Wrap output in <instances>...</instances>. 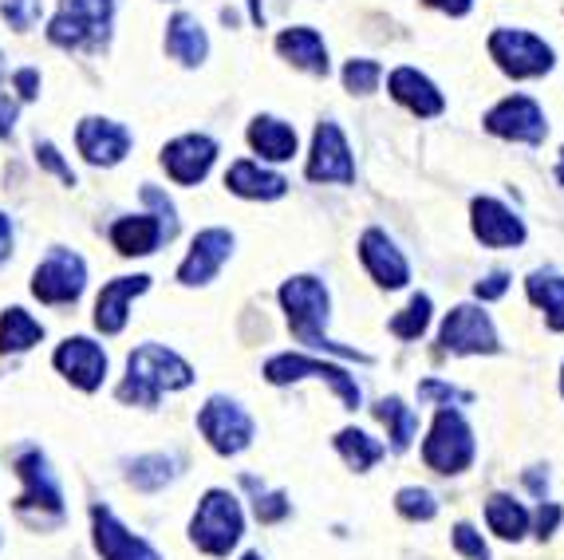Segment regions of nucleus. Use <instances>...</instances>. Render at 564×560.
Wrapping results in <instances>:
<instances>
[{
	"mask_svg": "<svg viewBox=\"0 0 564 560\" xmlns=\"http://www.w3.org/2000/svg\"><path fill=\"white\" fill-rule=\"evenodd\" d=\"M151 289V277H119L111 284H104L99 300H95V327L104 332V336H119L122 327H127V304L131 297Z\"/></svg>",
	"mask_w": 564,
	"mask_h": 560,
	"instance_id": "nucleus-22",
	"label": "nucleus"
},
{
	"mask_svg": "<svg viewBox=\"0 0 564 560\" xmlns=\"http://www.w3.org/2000/svg\"><path fill=\"white\" fill-rule=\"evenodd\" d=\"M12 84H17L20 99H36L40 95V72L36 67H20V72L12 75Z\"/></svg>",
	"mask_w": 564,
	"mask_h": 560,
	"instance_id": "nucleus-45",
	"label": "nucleus"
},
{
	"mask_svg": "<svg viewBox=\"0 0 564 560\" xmlns=\"http://www.w3.org/2000/svg\"><path fill=\"white\" fill-rule=\"evenodd\" d=\"M395 509L406 521H434L438 517V497L423 486H406L395 494Z\"/></svg>",
	"mask_w": 564,
	"mask_h": 560,
	"instance_id": "nucleus-35",
	"label": "nucleus"
},
{
	"mask_svg": "<svg viewBox=\"0 0 564 560\" xmlns=\"http://www.w3.org/2000/svg\"><path fill=\"white\" fill-rule=\"evenodd\" d=\"M281 309L289 316L292 336L301 340L304 347H316V352H332V355H344V359H356V364H367L371 355L356 352V347H344L336 340H328L324 324L332 316V297L324 289V280L316 277H292L281 284Z\"/></svg>",
	"mask_w": 564,
	"mask_h": 560,
	"instance_id": "nucleus-1",
	"label": "nucleus"
},
{
	"mask_svg": "<svg viewBox=\"0 0 564 560\" xmlns=\"http://www.w3.org/2000/svg\"><path fill=\"white\" fill-rule=\"evenodd\" d=\"M304 174L312 182H332V186H351L356 182V159H351V147L339 131V122L324 119L312 134V154Z\"/></svg>",
	"mask_w": 564,
	"mask_h": 560,
	"instance_id": "nucleus-12",
	"label": "nucleus"
},
{
	"mask_svg": "<svg viewBox=\"0 0 564 560\" xmlns=\"http://www.w3.org/2000/svg\"><path fill=\"white\" fill-rule=\"evenodd\" d=\"M217 159V142L209 134H182L162 147V166L178 186H198Z\"/></svg>",
	"mask_w": 564,
	"mask_h": 560,
	"instance_id": "nucleus-16",
	"label": "nucleus"
},
{
	"mask_svg": "<svg viewBox=\"0 0 564 560\" xmlns=\"http://www.w3.org/2000/svg\"><path fill=\"white\" fill-rule=\"evenodd\" d=\"M12 122H17V99L9 91H0V134H9Z\"/></svg>",
	"mask_w": 564,
	"mask_h": 560,
	"instance_id": "nucleus-47",
	"label": "nucleus"
},
{
	"mask_svg": "<svg viewBox=\"0 0 564 560\" xmlns=\"http://www.w3.org/2000/svg\"><path fill=\"white\" fill-rule=\"evenodd\" d=\"M253 514H257V521L261 525H276V521H284V517L292 514V502H289V494H257V502H253Z\"/></svg>",
	"mask_w": 564,
	"mask_h": 560,
	"instance_id": "nucleus-38",
	"label": "nucleus"
},
{
	"mask_svg": "<svg viewBox=\"0 0 564 560\" xmlns=\"http://www.w3.org/2000/svg\"><path fill=\"white\" fill-rule=\"evenodd\" d=\"M431 316H434V304L426 292H419V297H411V304H406L403 312H399L395 320H391V336L399 340H419L431 327Z\"/></svg>",
	"mask_w": 564,
	"mask_h": 560,
	"instance_id": "nucleus-34",
	"label": "nucleus"
},
{
	"mask_svg": "<svg viewBox=\"0 0 564 560\" xmlns=\"http://www.w3.org/2000/svg\"><path fill=\"white\" fill-rule=\"evenodd\" d=\"M556 186H564V147H561V162H556Z\"/></svg>",
	"mask_w": 564,
	"mask_h": 560,
	"instance_id": "nucleus-50",
	"label": "nucleus"
},
{
	"mask_svg": "<svg viewBox=\"0 0 564 560\" xmlns=\"http://www.w3.org/2000/svg\"><path fill=\"white\" fill-rule=\"evenodd\" d=\"M359 261H364V269L371 272L379 289H406V280H411V265H406L403 249L383 229H364V237H359Z\"/></svg>",
	"mask_w": 564,
	"mask_h": 560,
	"instance_id": "nucleus-15",
	"label": "nucleus"
},
{
	"mask_svg": "<svg viewBox=\"0 0 564 560\" xmlns=\"http://www.w3.org/2000/svg\"><path fill=\"white\" fill-rule=\"evenodd\" d=\"M198 430L206 434L209 446L226 457L241 454V450H249V442H253V419H249L234 399H221V395L202 407Z\"/></svg>",
	"mask_w": 564,
	"mask_h": 560,
	"instance_id": "nucleus-13",
	"label": "nucleus"
},
{
	"mask_svg": "<svg viewBox=\"0 0 564 560\" xmlns=\"http://www.w3.org/2000/svg\"><path fill=\"white\" fill-rule=\"evenodd\" d=\"M308 375H312V379H324V384L339 395V402H344L348 411H356L359 402H364L359 384L336 364H324V359H308V355H292V352L289 355H273V359L264 364V379H269L273 387L296 384V379H308Z\"/></svg>",
	"mask_w": 564,
	"mask_h": 560,
	"instance_id": "nucleus-8",
	"label": "nucleus"
},
{
	"mask_svg": "<svg viewBox=\"0 0 564 560\" xmlns=\"http://www.w3.org/2000/svg\"><path fill=\"white\" fill-rule=\"evenodd\" d=\"M226 186H229V194L249 197V202H276V197L289 194V182H284L281 174H273V170H261L257 162H249V159H241V162H234V166H229Z\"/></svg>",
	"mask_w": 564,
	"mask_h": 560,
	"instance_id": "nucleus-25",
	"label": "nucleus"
},
{
	"mask_svg": "<svg viewBox=\"0 0 564 560\" xmlns=\"http://www.w3.org/2000/svg\"><path fill=\"white\" fill-rule=\"evenodd\" d=\"M36 162L44 170H52V174H59V182H64V186H76V170L59 159V150L52 147V142H36Z\"/></svg>",
	"mask_w": 564,
	"mask_h": 560,
	"instance_id": "nucleus-42",
	"label": "nucleus"
},
{
	"mask_svg": "<svg viewBox=\"0 0 564 560\" xmlns=\"http://www.w3.org/2000/svg\"><path fill=\"white\" fill-rule=\"evenodd\" d=\"M419 399L443 402V407H451V402H474V395L462 391V387L443 384V379H423V384H419Z\"/></svg>",
	"mask_w": 564,
	"mask_h": 560,
	"instance_id": "nucleus-40",
	"label": "nucleus"
},
{
	"mask_svg": "<svg viewBox=\"0 0 564 560\" xmlns=\"http://www.w3.org/2000/svg\"><path fill=\"white\" fill-rule=\"evenodd\" d=\"M17 474L24 482V494L17 502V514L29 517L32 525H52L64 517V497H59V486L52 470H47V457L40 450H20L17 454Z\"/></svg>",
	"mask_w": 564,
	"mask_h": 560,
	"instance_id": "nucleus-7",
	"label": "nucleus"
},
{
	"mask_svg": "<svg viewBox=\"0 0 564 560\" xmlns=\"http://www.w3.org/2000/svg\"><path fill=\"white\" fill-rule=\"evenodd\" d=\"M234 252V234L229 229H202L189 245L186 261L178 265V280L182 284H209L217 277V269L229 261Z\"/></svg>",
	"mask_w": 564,
	"mask_h": 560,
	"instance_id": "nucleus-19",
	"label": "nucleus"
},
{
	"mask_svg": "<svg viewBox=\"0 0 564 560\" xmlns=\"http://www.w3.org/2000/svg\"><path fill=\"white\" fill-rule=\"evenodd\" d=\"M376 419L387 427L391 450H395V454H406L411 442H414V434H419V414H414L399 395H387V399L376 402Z\"/></svg>",
	"mask_w": 564,
	"mask_h": 560,
	"instance_id": "nucleus-30",
	"label": "nucleus"
},
{
	"mask_svg": "<svg viewBox=\"0 0 564 560\" xmlns=\"http://www.w3.org/2000/svg\"><path fill=\"white\" fill-rule=\"evenodd\" d=\"M249 9H253V24H264V9H261V0H249Z\"/></svg>",
	"mask_w": 564,
	"mask_h": 560,
	"instance_id": "nucleus-49",
	"label": "nucleus"
},
{
	"mask_svg": "<svg viewBox=\"0 0 564 560\" xmlns=\"http://www.w3.org/2000/svg\"><path fill=\"white\" fill-rule=\"evenodd\" d=\"M91 525H95V549H99L104 560H162L142 537H134L127 525L115 521V514L107 505H95Z\"/></svg>",
	"mask_w": 564,
	"mask_h": 560,
	"instance_id": "nucleus-20",
	"label": "nucleus"
},
{
	"mask_svg": "<svg viewBox=\"0 0 564 560\" xmlns=\"http://www.w3.org/2000/svg\"><path fill=\"white\" fill-rule=\"evenodd\" d=\"M423 4H431V9L446 12V17H466V12L474 9V0H423Z\"/></svg>",
	"mask_w": 564,
	"mask_h": 560,
	"instance_id": "nucleus-46",
	"label": "nucleus"
},
{
	"mask_svg": "<svg viewBox=\"0 0 564 560\" xmlns=\"http://www.w3.org/2000/svg\"><path fill=\"white\" fill-rule=\"evenodd\" d=\"M470 229L486 249H518L525 245V222H521L498 197H474L470 202Z\"/></svg>",
	"mask_w": 564,
	"mask_h": 560,
	"instance_id": "nucleus-14",
	"label": "nucleus"
},
{
	"mask_svg": "<svg viewBox=\"0 0 564 560\" xmlns=\"http://www.w3.org/2000/svg\"><path fill=\"white\" fill-rule=\"evenodd\" d=\"M241 502L229 489H209L202 497L194 521H189V541L198 545L202 552H209V557H229V549H237V541H241Z\"/></svg>",
	"mask_w": 564,
	"mask_h": 560,
	"instance_id": "nucleus-4",
	"label": "nucleus"
},
{
	"mask_svg": "<svg viewBox=\"0 0 564 560\" xmlns=\"http://www.w3.org/2000/svg\"><path fill=\"white\" fill-rule=\"evenodd\" d=\"M509 289V272H489V277H481L478 284H474V297L478 300H501Z\"/></svg>",
	"mask_w": 564,
	"mask_h": 560,
	"instance_id": "nucleus-44",
	"label": "nucleus"
},
{
	"mask_svg": "<svg viewBox=\"0 0 564 560\" xmlns=\"http://www.w3.org/2000/svg\"><path fill=\"white\" fill-rule=\"evenodd\" d=\"M525 297L545 312L549 332H564V277L561 272H529Z\"/></svg>",
	"mask_w": 564,
	"mask_h": 560,
	"instance_id": "nucleus-28",
	"label": "nucleus"
},
{
	"mask_svg": "<svg viewBox=\"0 0 564 560\" xmlns=\"http://www.w3.org/2000/svg\"><path fill=\"white\" fill-rule=\"evenodd\" d=\"M189 384H194V371L182 355H174L162 344H142L127 359V379L119 387V399L134 402V407H159L162 391H182Z\"/></svg>",
	"mask_w": 564,
	"mask_h": 560,
	"instance_id": "nucleus-2",
	"label": "nucleus"
},
{
	"mask_svg": "<svg viewBox=\"0 0 564 560\" xmlns=\"http://www.w3.org/2000/svg\"><path fill=\"white\" fill-rule=\"evenodd\" d=\"M249 147L269 162H289L296 154V131L276 115H257L249 122Z\"/></svg>",
	"mask_w": 564,
	"mask_h": 560,
	"instance_id": "nucleus-26",
	"label": "nucleus"
},
{
	"mask_svg": "<svg viewBox=\"0 0 564 560\" xmlns=\"http://www.w3.org/2000/svg\"><path fill=\"white\" fill-rule=\"evenodd\" d=\"M52 364H56L79 391H99V387H104L107 355L95 340H87V336L64 340V344L56 347V355H52Z\"/></svg>",
	"mask_w": 564,
	"mask_h": 560,
	"instance_id": "nucleus-17",
	"label": "nucleus"
},
{
	"mask_svg": "<svg viewBox=\"0 0 564 560\" xmlns=\"http://www.w3.org/2000/svg\"><path fill=\"white\" fill-rule=\"evenodd\" d=\"M241 560H264V557H261V552H245Z\"/></svg>",
	"mask_w": 564,
	"mask_h": 560,
	"instance_id": "nucleus-51",
	"label": "nucleus"
},
{
	"mask_svg": "<svg viewBox=\"0 0 564 560\" xmlns=\"http://www.w3.org/2000/svg\"><path fill=\"white\" fill-rule=\"evenodd\" d=\"M0 12H4V20H9L17 32H29L40 20V0H4Z\"/></svg>",
	"mask_w": 564,
	"mask_h": 560,
	"instance_id": "nucleus-41",
	"label": "nucleus"
},
{
	"mask_svg": "<svg viewBox=\"0 0 564 560\" xmlns=\"http://www.w3.org/2000/svg\"><path fill=\"white\" fill-rule=\"evenodd\" d=\"M379 79H383V67L376 60H348L344 64V87L351 95H371L379 87Z\"/></svg>",
	"mask_w": 564,
	"mask_h": 560,
	"instance_id": "nucleus-36",
	"label": "nucleus"
},
{
	"mask_svg": "<svg viewBox=\"0 0 564 560\" xmlns=\"http://www.w3.org/2000/svg\"><path fill=\"white\" fill-rule=\"evenodd\" d=\"M115 0H59V12L47 29L56 47H99L111 32Z\"/></svg>",
	"mask_w": 564,
	"mask_h": 560,
	"instance_id": "nucleus-6",
	"label": "nucleus"
},
{
	"mask_svg": "<svg viewBox=\"0 0 564 560\" xmlns=\"http://www.w3.org/2000/svg\"><path fill=\"white\" fill-rule=\"evenodd\" d=\"M40 340H44V327L24 309H9L0 316V352H29Z\"/></svg>",
	"mask_w": 564,
	"mask_h": 560,
	"instance_id": "nucleus-33",
	"label": "nucleus"
},
{
	"mask_svg": "<svg viewBox=\"0 0 564 560\" xmlns=\"http://www.w3.org/2000/svg\"><path fill=\"white\" fill-rule=\"evenodd\" d=\"M481 122H486V131L494 134V139L525 142V147L545 142V134H549L545 111H541V104L529 99V95H509V99H501L498 107H489Z\"/></svg>",
	"mask_w": 564,
	"mask_h": 560,
	"instance_id": "nucleus-11",
	"label": "nucleus"
},
{
	"mask_svg": "<svg viewBox=\"0 0 564 560\" xmlns=\"http://www.w3.org/2000/svg\"><path fill=\"white\" fill-rule=\"evenodd\" d=\"M131 486L142 489V494H159L166 489L174 477H178V462L166 454H147V457H134L131 462Z\"/></svg>",
	"mask_w": 564,
	"mask_h": 560,
	"instance_id": "nucleus-32",
	"label": "nucleus"
},
{
	"mask_svg": "<svg viewBox=\"0 0 564 560\" xmlns=\"http://www.w3.org/2000/svg\"><path fill=\"white\" fill-rule=\"evenodd\" d=\"M142 202L154 209V217L162 222V229H166V237H178V217H174V202H170L166 194H162L159 186H142Z\"/></svg>",
	"mask_w": 564,
	"mask_h": 560,
	"instance_id": "nucleus-39",
	"label": "nucleus"
},
{
	"mask_svg": "<svg viewBox=\"0 0 564 560\" xmlns=\"http://www.w3.org/2000/svg\"><path fill=\"white\" fill-rule=\"evenodd\" d=\"M486 47H489V60H494L509 79H541V75H549L556 64L553 47L525 29H494Z\"/></svg>",
	"mask_w": 564,
	"mask_h": 560,
	"instance_id": "nucleus-5",
	"label": "nucleus"
},
{
	"mask_svg": "<svg viewBox=\"0 0 564 560\" xmlns=\"http://www.w3.org/2000/svg\"><path fill=\"white\" fill-rule=\"evenodd\" d=\"M387 91H391V99H395L399 107H406L414 119H438V115L446 111L443 91H438L431 75H423L419 67H395V72L387 75Z\"/></svg>",
	"mask_w": 564,
	"mask_h": 560,
	"instance_id": "nucleus-18",
	"label": "nucleus"
},
{
	"mask_svg": "<svg viewBox=\"0 0 564 560\" xmlns=\"http://www.w3.org/2000/svg\"><path fill=\"white\" fill-rule=\"evenodd\" d=\"M162 241H170V237L154 214H131L111 225V245L122 257H147V252H154Z\"/></svg>",
	"mask_w": 564,
	"mask_h": 560,
	"instance_id": "nucleus-23",
	"label": "nucleus"
},
{
	"mask_svg": "<svg viewBox=\"0 0 564 560\" xmlns=\"http://www.w3.org/2000/svg\"><path fill=\"white\" fill-rule=\"evenodd\" d=\"M9 249H12V225H9V217L0 214V261L9 257Z\"/></svg>",
	"mask_w": 564,
	"mask_h": 560,
	"instance_id": "nucleus-48",
	"label": "nucleus"
},
{
	"mask_svg": "<svg viewBox=\"0 0 564 560\" xmlns=\"http://www.w3.org/2000/svg\"><path fill=\"white\" fill-rule=\"evenodd\" d=\"M529 521H533V514H529L518 497L494 494L486 502V525L494 537H501V541H521V537L529 532Z\"/></svg>",
	"mask_w": 564,
	"mask_h": 560,
	"instance_id": "nucleus-29",
	"label": "nucleus"
},
{
	"mask_svg": "<svg viewBox=\"0 0 564 560\" xmlns=\"http://www.w3.org/2000/svg\"><path fill=\"white\" fill-rule=\"evenodd\" d=\"M276 52L289 60L292 67H301V72H312V75H328L332 64H328V47H324V36L316 29H284L276 36Z\"/></svg>",
	"mask_w": 564,
	"mask_h": 560,
	"instance_id": "nucleus-24",
	"label": "nucleus"
},
{
	"mask_svg": "<svg viewBox=\"0 0 564 560\" xmlns=\"http://www.w3.org/2000/svg\"><path fill=\"white\" fill-rule=\"evenodd\" d=\"M166 52L178 64L186 67H198L202 60H206L209 52V40L206 32H202V24L194 17H186V12H178V17L170 20V29H166Z\"/></svg>",
	"mask_w": 564,
	"mask_h": 560,
	"instance_id": "nucleus-27",
	"label": "nucleus"
},
{
	"mask_svg": "<svg viewBox=\"0 0 564 560\" xmlns=\"http://www.w3.org/2000/svg\"><path fill=\"white\" fill-rule=\"evenodd\" d=\"M561 395H564V367H561Z\"/></svg>",
	"mask_w": 564,
	"mask_h": 560,
	"instance_id": "nucleus-52",
	"label": "nucleus"
},
{
	"mask_svg": "<svg viewBox=\"0 0 564 560\" xmlns=\"http://www.w3.org/2000/svg\"><path fill=\"white\" fill-rule=\"evenodd\" d=\"M76 142L91 166H115L131 150V131L111 119H84L76 127Z\"/></svg>",
	"mask_w": 564,
	"mask_h": 560,
	"instance_id": "nucleus-21",
	"label": "nucleus"
},
{
	"mask_svg": "<svg viewBox=\"0 0 564 560\" xmlns=\"http://www.w3.org/2000/svg\"><path fill=\"white\" fill-rule=\"evenodd\" d=\"M87 284V265L79 252L72 249H52L32 272V297L44 304H76L79 292Z\"/></svg>",
	"mask_w": 564,
	"mask_h": 560,
	"instance_id": "nucleus-10",
	"label": "nucleus"
},
{
	"mask_svg": "<svg viewBox=\"0 0 564 560\" xmlns=\"http://www.w3.org/2000/svg\"><path fill=\"white\" fill-rule=\"evenodd\" d=\"M336 450H339V457L348 462L356 474H367V470L376 466L379 457L387 454V446L379 439H371L367 430H359V427H344L336 434Z\"/></svg>",
	"mask_w": 564,
	"mask_h": 560,
	"instance_id": "nucleus-31",
	"label": "nucleus"
},
{
	"mask_svg": "<svg viewBox=\"0 0 564 560\" xmlns=\"http://www.w3.org/2000/svg\"><path fill=\"white\" fill-rule=\"evenodd\" d=\"M451 541H454V552L466 560H489V545L481 541V532L474 529L470 521H458L451 532Z\"/></svg>",
	"mask_w": 564,
	"mask_h": 560,
	"instance_id": "nucleus-37",
	"label": "nucleus"
},
{
	"mask_svg": "<svg viewBox=\"0 0 564 560\" xmlns=\"http://www.w3.org/2000/svg\"><path fill=\"white\" fill-rule=\"evenodd\" d=\"M474 454H478V442H474V430L466 422V414L454 411V407H443V411L434 414L431 430H426L423 439V462L434 474L454 477L474 466Z\"/></svg>",
	"mask_w": 564,
	"mask_h": 560,
	"instance_id": "nucleus-3",
	"label": "nucleus"
},
{
	"mask_svg": "<svg viewBox=\"0 0 564 560\" xmlns=\"http://www.w3.org/2000/svg\"><path fill=\"white\" fill-rule=\"evenodd\" d=\"M561 521H564V509L556 502H541V509L533 514V529H536V537L541 541H549V537H556V529H561Z\"/></svg>",
	"mask_w": 564,
	"mask_h": 560,
	"instance_id": "nucleus-43",
	"label": "nucleus"
},
{
	"mask_svg": "<svg viewBox=\"0 0 564 560\" xmlns=\"http://www.w3.org/2000/svg\"><path fill=\"white\" fill-rule=\"evenodd\" d=\"M438 344L451 355H498L501 340L498 327L489 320V312L474 309V304H458L438 327Z\"/></svg>",
	"mask_w": 564,
	"mask_h": 560,
	"instance_id": "nucleus-9",
	"label": "nucleus"
},
{
	"mask_svg": "<svg viewBox=\"0 0 564 560\" xmlns=\"http://www.w3.org/2000/svg\"><path fill=\"white\" fill-rule=\"evenodd\" d=\"M0 67H4V64H0Z\"/></svg>",
	"mask_w": 564,
	"mask_h": 560,
	"instance_id": "nucleus-53",
	"label": "nucleus"
}]
</instances>
